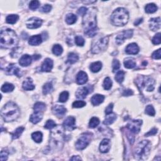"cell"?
<instances>
[{"label": "cell", "mask_w": 161, "mask_h": 161, "mask_svg": "<svg viewBox=\"0 0 161 161\" xmlns=\"http://www.w3.org/2000/svg\"><path fill=\"white\" fill-rule=\"evenodd\" d=\"M102 68V63L101 62H95L91 64L90 69L93 72H98Z\"/></svg>", "instance_id": "obj_30"}, {"label": "cell", "mask_w": 161, "mask_h": 161, "mask_svg": "<svg viewBox=\"0 0 161 161\" xmlns=\"http://www.w3.org/2000/svg\"><path fill=\"white\" fill-rule=\"evenodd\" d=\"M160 33H158V34H157L154 36H153V38L152 39V43L154 45H159L160 43L161 42V40H160Z\"/></svg>", "instance_id": "obj_49"}, {"label": "cell", "mask_w": 161, "mask_h": 161, "mask_svg": "<svg viewBox=\"0 0 161 161\" xmlns=\"http://www.w3.org/2000/svg\"><path fill=\"white\" fill-rule=\"evenodd\" d=\"M69 98V93L67 91H63V93H61L59 98H58V101L61 103H65L66 102Z\"/></svg>", "instance_id": "obj_42"}, {"label": "cell", "mask_w": 161, "mask_h": 161, "mask_svg": "<svg viewBox=\"0 0 161 161\" xmlns=\"http://www.w3.org/2000/svg\"><path fill=\"white\" fill-rule=\"evenodd\" d=\"M32 138L36 143H40L42 141L43 135L40 131H35L32 134Z\"/></svg>", "instance_id": "obj_32"}, {"label": "cell", "mask_w": 161, "mask_h": 161, "mask_svg": "<svg viewBox=\"0 0 161 161\" xmlns=\"http://www.w3.org/2000/svg\"><path fill=\"white\" fill-rule=\"evenodd\" d=\"M145 12L147 13H153L157 10V6L153 3H150L146 5L145 8Z\"/></svg>", "instance_id": "obj_36"}, {"label": "cell", "mask_w": 161, "mask_h": 161, "mask_svg": "<svg viewBox=\"0 0 161 161\" xmlns=\"http://www.w3.org/2000/svg\"><path fill=\"white\" fill-rule=\"evenodd\" d=\"M54 63L52 59L49 58H47L42 65L41 71L42 72H50L53 68Z\"/></svg>", "instance_id": "obj_18"}, {"label": "cell", "mask_w": 161, "mask_h": 161, "mask_svg": "<svg viewBox=\"0 0 161 161\" xmlns=\"http://www.w3.org/2000/svg\"><path fill=\"white\" fill-rule=\"evenodd\" d=\"M108 41V36H104L97 41L94 42L92 44V47H91V52L93 54H99L101 52H103L107 49Z\"/></svg>", "instance_id": "obj_9"}, {"label": "cell", "mask_w": 161, "mask_h": 161, "mask_svg": "<svg viewBox=\"0 0 161 161\" xmlns=\"http://www.w3.org/2000/svg\"><path fill=\"white\" fill-rule=\"evenodd\" d=\"M142 124V121L140 120H131L130 122L128 123L126 127L130 131L129 133L127 134V137L129 138V140L131 144H133L134 140H135V137L132 136L131 134H137L139 133V131L140 130L141 125Z\"/></svg>", "instance_id": "obj_8"}, {"label": "cell", "mask_w": 161, "mask_h": 161, "mask_svg": "<svg viewBox=\"0 0 161 161\" xmlns=\"http://www.w3.org/2000/svg\"><path fill=\"white\" fill-rule=\"evenodd\" d=\"M113 103L109 104L107 107V108L105 109L106 115H108V114H110V113H111L112 111H113Z\"/></svg>", "instance_id": "obj_55"}, {"label": "cell", "mask_w": 161, "mask_h": 161, "mask_svg": "<svg viewBox=\"0 0 161 161\" xmlns=\"http://www.w3.org/2000/svg\"><path fill=\"white\" fill-rule=\"evenodd\" d=\"M75 42L76 44L78 46H80V47H83L85 44V39H84L81 36L78 35L76 36L75 38Z\"/></svg>", "instance_id": "obj_45"}, {"label": "cell", "mask_w": 161, "mask_h": 161, "mask_svg": "<svg viewBox=\"0 0 161 161\" xmlns=\"http://www.w3.org/2000/svg\"><path fill=\"white\" fill-rule=\"evenodd\" d=\"M142 21H143V18H139V19H138L137 20L135 21L134 25H135V26H138V25H140Z\"/></svg>", "instance_id": "obj_58"}, {"label": "cell", "mask_w": 161, "mask_h": 161, "mask_svg": "<svg viewBox=\"0 0 161 161\" xmlns=\"http://www.w3.org/2000/svg\"><path fill=\"white\" fill-rule=\"evenodd\" d=\"M42 42V38L40 35H36L31 36L28 40V43L32 46L40 45Z\"/></svg>", "instance_id": "obj_23"}, {"label": "cell", "mask_w": 161, "mask_h": 161, "mask_svg": "<svg viewBox=\"0 0 161 161\" xmlns=\"http://www.w3.org/2000/svg\"><path fill=\"white\" fill-rule=\"evenodd\" d=\"M133 35V30H124L121 32L120 34L117 35L116 37V42L118 45H121L125 42L126 39H130Z\"/></svg>", "instance_id": "obj_11"}, {"label": "cell", "mask_w": 161, "mask_h": 161, "mask_svg": "<svg viewBox=\"0 0 161 161\" xmlns=\"http://www.w3.org/2000/svg\"><path fill=\"white\" fill-rule=\"evenodd\" d=\"M6 74L8 75H15L18 77H21V71L16 64H12L9 65V66L5 69Z\"/></svg>", "instance_id": "obj_15"}, {"label": "cell", "mask_w": 161, "mask_h": 161, "mask_svg": "<svg viewBox=\"0 0 161 161\" xmlns=\"http://www.w3.org/2000/svg\"><path fill=\"white\" fill-rule=\"evenodd\" d=\"M133 94V92L130 89H127V90H125L123 91V96H131V95H132Z\"/></svg>", "instance_id": "obj_57"}, {"label": "cell", "mask_w": 161, "mask_h": 161, "mask_svg": "<svg viewBox=\"0 0 161 161\" xmlns=\"http://www.w3.org/2000/svg\"><path fill=\"white\" fill-rule=\"evenodd\" d=\"M157 129H155V128H153V129H152L151 131H149L148 133H146L145 135V136L149 137V136H151V135H154L157 133Z\"/></svg>", "instance_id": "obj_56"}, {"label": "cell", "mask_w": 161, "mask_h": 161, "mask_svg": "<svg viewBox=\"0 0 161 161\" xmlns=\"http://www.w3.org/2000/svg\"><path fill=\"white\" fill-rule=\"evenodd\" d=\"M112 66H113V72H115L117 70H118L120 67V62L117 59H114L113 61Z\"/></svg>", "instance_id": "obj_50"}, {"label": "cell", "mask_w": 161, "mask_h": 161, "mask_svg": "<svg viewBox=\"0 0 161 161\" xmlns=\"http://www.w3.org/2000/svg\"><path fill=\"white\" fill-rule=\"evenodd\" d=\"M42 118H43V113L34 112V113H33V114L30 116V120L32 123L36 124L42 120Z\"/></svg>", "instance_id": "obj_25"}, {"label": "cell", "mask_w": 161, "mask_h": 161, "mask_svg": "<svg viewBox=\"0 0 161 161\" xmlns=\"http://www.w3.org/2000/svg\"><path fill=\"white\" fill-rule=\"evenodd\" d=\"M93 90V86H91L90 85H88L87 86H83L80 87L77 90L76 93V96L77 98L78 99H84L85 98L87 95L89 93H91Z\"/></svg>", "instance_id": "obj_12"}, {"label": "cell", "mask_w": 161, "mask_h": 161, "mask_svg": "<svg viewBox=\"0 0 161 161\" xmlns=\"http://www.w3.org/2000/svg\"><path fill=\"white\" fill-rule=\"evenodd\" d=\"M77 21V17L75 14L72 13H69L67 14L65 17V21H66L67 23L69 25H72L74 24V23L76 22Z\"/></svg>", "instance_id": "obj_33"}, {"label": "cell", "mask_w": 161, "mask_h": 161, "mask_svg": "<svg viewBox=\"0 0 161 161\" xmlns=\"http://www.w3.org/2000/svg\"><path fill=\"white\" fill-rule=\"evenodd\" d=\"M14 89V86L10 83H5L1 87V91L3 93L12 92Z\"/></svg>", "instance_id": "obj_35"}, {"label": "cell", "mask_w": 161, "mask_h": 161, "mask_svg": "<svg viewBox=\"0 0 161 161\" xmlns=\"http://www.w3.org/2000/svg\"><path fill=\"white\" fill-rule=\"evenodd\" d=\"M63 127L67 131H72L76 129V119L73 116H69L64 120Z\"/></svg>", "instance_id": "obj_14"}, {"label": "cell", "mask_w": 161, "mask_h": 161, "mask_svg": "<svg viewBox=\"0 0 161 161\" xmlns=\"http://www.w3.org/2000/svg\"><path fill=\"white\" fill-rule=\"evenodd\" d=\"M78 59H79V57L78 56V54L74 53V52H71L68 54L67 62L69 64H72L76 63V62L78 61Z\"/></svg>", "instance_id": "obj_31"}, {"label": "cell", "mask_w": 161, "mask_h": 161, "mask_svg": "<svg viewBox=\"0 0 161 161\" xmlns=\"http://www.w3.org/2000/svg\"><path fill=\"white\" fill-rule=\"evenodd\" d=\"M51 10H52V6L47 4V5H45L44 6H43L40 11V12H43V13H48V12H50Z\"/></svg>", "instance_id": "obj_52"}, {"label": "cell", "mask_w": 161, "mask_h": 161, "mask_svg": "<svg viewBox=\"0 0 161 161\" xmlns=\"http://www.w3.org/2000/svg\"><path fill=\"white\" fill-rule=\"evenodd\" d=\"M25 130V128L22 127H18V129H17L15 130H14V132L12 133V136L13 139H17L20 137V135H21V133H23V131Z\"/></svg>", "instance_id": "obj_37"}, {"label": "cell", "mask_w": 161, "mask_h": 161, "mask_svg": "<svg viewBox=\"0 0 161 161\" xmlns=\"http://www.w3.org/2000/svg\"><path fill=\"white\" fill-rule=\"evenodd\" d=\"M124 65L127 69H133L136 66V62L132 58H127L124 61Z\"/></svg>", "instance_id": "obj_28"}, {"label": "cell", "mask_w": 161, "mask_h": 161, "mask_svg": "<svg viewBox=\"0 0 161 161\" xmlns=\"http://www.w3.org/2000/svg\"><path fill=\"white\" fill-rule=\"evenodd\" d=\"M149 26L151 30L155 32L157 31L160 28V17L151 18L149 21Z\"/></svg>", "instance_id": "obj_16"}, {"label": "cell", "mask_w": 161, "mask_h": 161, "mask_svg": "<svg viewBox=\"0 0 161 161\" xmlns=\"http://www.w3.org/2000/svg\"><path fill=\"white\" fill-rule=\"evenodd\" d=\"M42 20L36 17L31 18L26 22L27 28L30 29L38 28L42 26Z\"/></svg>", "instance_id": "obj_13"}, {"label": "cell", "mask_w": 161, "mask_h": 161, "mask_svg": "<svg viewBox=\"0 0 161 161\" xmlns=\"http://www.w3.org/2000/svg\"><path fill=\"white\" fill-rule=\"evenodd\" d=\"M8 152L7 151H2L1 152V160L4 161L8 159Z\"/></svg>", "instance_id": "obj_53"}, {"label": "cell", "mask_w": 161, "mask_h": 161, "mask_svg": "<svg viewBox=\"0 0 161 161\" xmlns=\"http://www.w3.org/2000/svg\"><path fill=\"white\" fill-rule=\"evenodd\" d=\"M151 149V144L149 140L139 142L134 151L135 158L138 160H145L149 155Z\"/></svg>", "instance_id": "obj_6"}, {"label": "cell", "mask_w": 161, "mask_h": 161, "mask_svg": "<svg viewBox=\"0 0 161 161\" xmlns=\"http://www.w3.org/2000/svg\"><path fill=\"white\" fill-rule=\"evenodd\" d=\"M112 80L109 78H106L103 82V87L106 90H109L111 89L112 86Z\"/></svg>", "instance_id": "obj_43"}, {"label": "cell", "mask_w": 161, "mask_h": 161, "mask_svg": "<svg viewBox=\"0 0 161 161\" xmlns=\"http://www.w3.org/2000/svg\"><path fill=\"white\" fill-rule=\"evenodd\" d=\"M19 19V17L17 14H10L6 18V23L9 24H14Z\"/></svg>", "instance_id": "obj_34"}, {"label": "cell", "mask_w": 161, "mask_h": 161, "mask_svg": "<svg viewBox=\"0 0 161 161\" xmlns=\"http://www.w3.org/2000/svg\"><path fill=\"white\" fill-rule=\"evenodd\" d=\"M22 87L23 89L26 91H31L35 89V86L33 85L32 79L30 78H28L24 80Z\"/></svg>", "instance_id": "obj_26"}, {"label": "cell", "mask_w": 161, "mask_h": 161, "mask_svg": "<svg viewBox=\"0 0 161 161\" xmlns=\"http://www.w3.org/2000/svg\"><path fill=\"white\" fill-rule=\"evenodd\" d=\"M43 94L46 95L53 91V86L50 83H47L43 86Z\"/></svg>", "instance_id": "obj_38"}, {"label": "cell", "mask_w": 161, "mask_h": 161, "mask_svg": "<svg viewBox=\"0 0 161 161\" xmlns=\"http://www.w3.org/2000/svg\"><path fill=\"white\" fill-rule=\"evenodd\" d=\"M116 119V115L115 113H110V114L107 115L106 118L104 121V124L105 125H111L113 122H115V120Z\"/></svg>", "instance_id": "obj_27"}, {"label": "cell", "mask_w": 161, "mask_h": 161, "mask_svg": "<svg viewBox=\"0 0 161 161\" xmlns=\"http://www.w3.org/2000/svg\"><path fill=\"white\" fill-rule=\"evenodd\" d=\"M70 160H82L81 159V158H80V157H79V156H73L72 158H71L70 159Z\"/></svg>", "instance_id": "obj_59"}, {"label": "cell", "mask_w": 161, "mask_h": 161, "mask_svg": "<svg viewBox=\"0 0 161 161\" xmlns=\"http://www.w3.org/2000/svg\"><path fill=\"white\" fill-rule=\"evenodd\" d=\"M105 96L101 94H95L91 98V103L93 106H98L103 102Z\"/></svg>", "instance_id": "obj_24"}, {"label": "cell", "mask_w": 161, "mask_h": 161, "mask_svg": "<svg viewBox=\"0 0 161 161\" xmlns=\"http://www.w3.org/2000/svg\"><path fill=\"white\" fill-rule=\"evenodd\" d=\"M100 120L98 118H96V117H93L89 121V127L91 128V129H94V128H96L100 124Z\"/></svg>", "instance_id": "obj_40"}, {"label": "cell", "mask_w": 161, "mask_h": 161, "mask_svg": "<svg viewBox=\"0 0 161 161\" xmlns=\"http://www.w3.org/2000/svg\"><path fill=\"white\" fill-rule=\"evenodd\" d=\"M65 135L64 127L58 125L55 127L52 131L50 138V145L54 149H61L63 147Z\"/></svg>", "instance_id": "obj_4"}, {"label": "cell", "mask_w": 161, "mask_h": 161, "mask_svg": "<svg viewBox=\"0 0 161 161\" xmlns=\"http://www.w3.org/2000/svg\"><path fill=\"white\" fill-rule=\"evenodd\" d=\"M86 102L83 101H76L72 103V107L76 108H83L86 105Z\"/></svg>", "instance_id": "obj_46"}, {"label": "cell", "mask_w": 161, "mask_h": 161, "mask_svg": "<svg viewBox=\"0 0 161 161\" xmlns=\"http://www.w3.org/2000/svg\"><path fill=\"white\" fill-rule=\"evenodd\" d=\"M39 6H40V2L39 1H36V0H34V1H32L30 2L29 7H30V8L32 10L34 11L37 9L39 7Z\"/></svg>", "instance_id": "obj_48"}, {"label": "cell", "mask_w": 161, "mask_h": 161, "mask_svg": "<svg viewBox=\"0 0 161 161\" xmlns=\"http://www.w3.org/2000/svg\"><path fill=\"white\" fill-rule=\"evenodd\" d=\"M20 115V109L13 102H8L3 107L1 115L3 119L6 122H13L16 120Z\"/></svg>", "instance_id": "obj_3"}, {"label": "cell", "mask_w": 161, "mask_h": 161, "mask_svg": "<svg viewBox=\"0 0 161 161\" xmlns=\"http://www.w3.org/2000/svg\"><path fill=\"white\" fill-rule=\"evenodd\" d=\"M87 74L84 71H80L79 73L77 74L76 76V83L78 84L79 85H85V84L87 81Z\"/></svg>", "instance_id": "obj_21"}, {"label": "cell", "mask_w": 161, "mask_h": 161, "mask_svg": "<svg viewBox=\"0 0 161 161\" xmlns=\"http://www.w3.org/2000/svg\"><path fill=\"white\" fill-rule=\"evenodd\" d=\"M18 43V38L12 29H2L0 34L1 47L5 49H11L16 47Z\"/></svg>", "instance_id": "obj_2"}, {"label": "cell", "mask_w": 161, "mask_h": 161, "mask_svg": "<svg viewBox=\"0 0 161 161\" xmlns=\"http://www.w3.org/2000/svg\"><path fill=\"white\" fill-rule=\"evenodd\" d=\"M129 19L128 11L123 8H118L115 10L111 16V22L113 25L122 27L125 25Z\"/></svg>", "instance_id": "obj_5"}, {"label": "cell", "mask_w": 161, "mask_h": 161, "mask_svg": "<svg viewBox=\"0 0 161 161\" xmlns=\"http://www.w3.org/2000/svg\"><path fill=\"white\" fill-rule=\"evenodd\" d=\"M124 78H125V72L123 71H118L115 76V79L119 83H122L123 81Z\"/></svg>", "instance_id": "obj_41"}, {"label": "cell", "mask_w": 161, "mask_h": 161, "mask_svg": "<svg viewBox=\"0 0 161 161\" xmlns=\"http://www.w3.org/2000/svg\"><path fill=\"white\" fill-rule=\"evenodd\" d=\"M56 126V124L52 120H49L47 121L45 125V128L47 129H52L53 128Z\"/></svg>", "instance_id": "obj_47"}, {"label": "cell", "mask_w": 161, "mask_h": 161, "mask_svg": "<svg viewBox=\"0 0 161 161\" xmlns=\"http://www.w3.org/2000/svg\"><path fill=\"white\" fill-rule=\"evenodd\" d=\"M97 11L95 8H91L87 10V13L83 16V27L85 35L88 37H93L98 32L96 21Z\"/></svg>", "instance_id": "obj_1"}, {"label": "cell", "mask_w": 161, "mask_h": 161, "mask_svg": "<svg viewBox=\"0 0 161 161\" xmlns=\"http://www.w3.org/2000/svg\"><path fill=\"white\" fill-rule=\"evenodd\" d=\"M135 83L141 91L146 90L149 92L153 91L154 89L155 80L151 77L140 76L135 80Z\"/></svg>", "instance_id": "obj_7"}, {"label": "cell", "mask_w": 161, "mask_h": 161, "mask_svg": "<svg viewBox=\"0 0 161 161\" xmlns=\"http://www.w3.org/2000/svg\"><path fill=\"white\" fill-rule=\"evenodd\" d=\"M67 109L63 105H56L53 108V113L57 116L62 118L66 113Z\"/></svg>", "instance_id": "obj_19"}, {"label": "cell", "mask_w": 161, "mask_h": 161, "mask_svg": "<svg viewBox=\"0 0 161 161\" xmlns=\"http://www.w3.org/2000/svg\"><path fill=\"white\" fill-rule=\"evenodd\" d=\"M63 52V49L61 45L56 44L54 45L52 48V52L54 55H56L57 56H61Z\"/></svg>", "instance_id": "obj_39"}, {"label": "cell", "mask_w": 161, "mask_h": 161, "mask_svg": "<svg viewBox=\"0 0 161 161\" xmlns=\"http://www.w3.org/2000/svg\"><path fill=\"white\" fill-rule=\"evenodd\" d=\"M46 108V105L42 102H37L34 105V109L35 112H42L43 113L45 111Z\"/></svg>", "instance_id": "obj_29"}, {"label": "cell", "mask_w": 161, "mask_h": 161, "mask_svg": "<svg viewBox=\"0 0 161 161\" xmlns=\"http://www.w3.org/2000/svg\"><path fill=\"white\" fill-rule=\"evenodd\" d=\"M34 59V57L29 56L28 54L23 55L21 56L19 61V64L23 67H27L32 64V62Z\"/></svg>", "instance_id": "obj_20"}, {"label": "cell", "mask_w": 161, "mask_h": 161, "mask_svg": "<svg viewBox=\"0 0 161 161\" xmlns=\"http://www.w3.org/2000/svg\"><path fill=\"white\" fill-rule=\"evenodd\" d=\"M87 8H86V7H81V8H80L78 10V13L79 14V15L84 16L87 13Z\"/></svg>", "instance_id": "obj_54"}, {"label": "cell", "mask_w": 161, "mask_h": 161, "mask_svg": "<svg viewBox=\"0 0 161 161\" xmlns=\"http://www.w3.org/2000/svg\"><path fill=\"white\" fill-rule=\"evenodd\" d=\"M111 148V141L108 138H105L100 145V151L101 153H107Z\"/></svg>", "instance_id": "obj_17"}, {"label": "cell", "mask_w": 161, "mask_h": 161, "mask_svg": "<svg viewBox=\"0 0 161 161\" xmlns=\"http://www.w3.org/2000/svg\"><path fill=\"white\" fill-rule=\"evenodd\" d=\"M160 51L161 49H159L158 50H155L154 52H153L152 55V57L153 58H154V59H160L161 58V53H160Z\"/></svg>", "instance_id": "obj_51"}, {"label": "cell", "mask_w": 161, "mask_h": 161, "mask_svg": "<svg viewBox=\"0 0 161 161\" xmlns=\"http://www.w3.org/2000/svg\"><path fill=\"white\" fill-rule=\"evenodd\" d=\"M145 113L148 115L153 116L155 114V109L153 108L152 105H147V107L145 108Z\"/></svg>", "instance_id": "obj_44"}, {"label": "cell", "mask_w": 161, "mask_h": 161, "mask_svg": "<svg viewBox=\"0 0 161 161\" xmlns=\"http://www.w3.org/2000/svg\"><path fill=\"white\" fill-rule=\"evenodd\" d=\"M93 134L89 132L83 133L80 137L78 138L76 143V147L79 151L85 149L89 143L92 139Z\"/></svg>", "instance_id": "obj_10"}, {"label": "cell", "mask_w": 161, "mask_h": 161, "mask_svg": "<svg viewBox=\"0 0 161 161\" xmlns=\"http://www.w3.org/2000/svg\"><path fill=\"white\" fill-rule=\"evenodd\" d=\"M139 50L140 49H139V47L137 43H132L127 45L125 49V52L127 54L135 55L138 53Z\"/></svg>", "instance_id": "obj_22"}]
</instances>
